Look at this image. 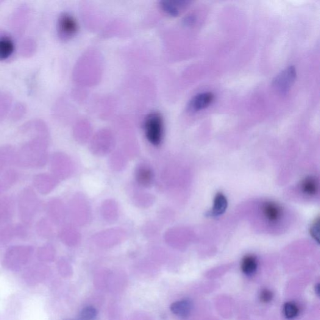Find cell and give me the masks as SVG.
<instances>
[{"label": "cell", "instance_id": "1", "mask_svg": "<svg viewBox=\"0 0 320 320\" xmlns=\"http://www.w3.org/2000/svg\"><path fill=\"white\" fill-rule=\"evenodd\" d=\"M48 155L42 141H35L23 147L17 154L16 163L24 167L40 168L45 165Z\"/></svg>", "mask_w": 320, "mask_h": 320}, {"label": "cell", "instance_id": "2", "mask_svg": "<svg viewBox=\"0 0 320 320\" xmlns=\"http://www.w3.org/2000/svg\"><path fill=\"white\" fill-rule=\"evenodd\" d=\"M39 200L37 194L30 188H24L19 194L18 208L21 221L30 224L38 209Z\"/></svg>", "mask_w": 320, "mask_h": 320}, {"label": "cell", "instance_id": "3", "mask_svg": "<svg viewBox=\"0 0 320 320\" xmlns=\"http://www.w3.org/2000/svg\"><path fill=\"white\" fill-rule=\"evenodd\" d=\"M163 127V119L160 113L153 112L149 114L144 121V133L147 140L154 145L160 144L162 141Z\"/></svg>", "mask_w": 320, "mask_h": 320}, {"label": "cell", "instance_id": "4", "mask_svg": "<svg viewBox=\"0 0 320 320\" xmlns=\"http://www.w3.org/2000/svg\"><path fill=\"white\" fill-rule=\"evenodd\" d=\"M261 215L268 224L277 225L283 220L285 210L282 205L277 202L268 200L261 205Z\"/></svg>", "mask_w": 320, "mask_h": 320}, {"label": "cell", "instance_id": "5", "mask_svg": "<svg viewBox=\"0 0 320 320\" xmlns=\"http://www.w3.org/2000/svg\"><path fill=\"white\" fill-rule=\"evenodd\" d=\"M297 72L293 66H289L287 68L281 71L274 80V85L275 90L280 94L287 93L293 85L296 80Z\"/></svg>", "mask_w": 320, "mask_h": 320}, {"label": "cell", "instance_id": "6", "mask_svg": "<svg viewBox=\"0 0 320 320\" xmlns=\"http://www.w3.org/2000/svg\"><path fill=\"white\" fill-rule=\"evenodd\" d=\"M79 24L73 16L68 13L60 15L58 21V32L61 38L69 39L77 34Z\"/></svg>", "mask_w": 320, "mask_h": 320}, {"label": "cell", "instance_id": "7", "mask_svg": "<svg viewBox=\"0 0 320 320\" xmlns=\"http://www.w3.org/2000/svg\"><path fill=\"white\" fill-rule=\"evenodd\" d=\"M15 40L6 33H0V62L8 60L15 54Z\"/></svg>", "mask_w": 320, "mask_h": 320}, {"label": "cell", "instance_id": "8", "mask_svg": "<svg viewBox=\"0 0 320 320\" xmlns=\"http://www.w3.org/2000/svg\"><path fill=\"white\" fill-rule=\"evenodd\" d=\"M213 100V94L210 92L197 94L191 99L188 105L189 110L192 112H197V111L205 109L209 107Z\"/></svg>", "mask_w": 320, "mask_h": 320}, {"label": "cell", "instance_id": "9", "mask_svg": "<svg viewBox=\"0 0 320 320\" xmlns=\"http://www.w3.org/2000/svg\"><path fill=\"white\" fill-rule=\"evenodd\" d=\"M56 182L51 176L46 174L36 175L33 179V184L41 194H47L54 188Z\"/></svg>", "mask_w": 320, "mask_h": 320}, {"label": "cell", "instance_id": "10", "mask_svg": "<svg viewBox=\"0 0 320 320\" xmlns=\"http://www.w3.org/2000/svg\"><path fill=\"white\" fill-rule=\"evenodd\" d=\"M300 191L306 196H316L319 191L318 179L314 177H306L300 183Z\"/></svg>", "mask_w": 320, "mask_h": 320}, {"label": "cell", "instance_id": "11", "mask_svg": "<svg viewBox=\"0 0 320 320\" xmlns=\"http://www.w3.org/2000/svg\"><path fill=\"white\" fill-rule=\"evenodd\" d=\"M193 304L190 300H179L172 303L170 310L171 312L180 318H185L190 315Z\"/></svg>", "mask_w": 320, "mask_h": 320}, {"label": "cell", "instance_id": "12", "mask_svg": "<svg viewBox=\"0 0 320 320\" xmlns=\"http://www.w3.org/2000/svg\"><path fill=\"white\" fill-rule=\"evenodd\" d=\"M228 206L227 198L221 192L217 193L213 200V204L208 215L212 217H218L225 213Z\"/></svg>", "mask_w": 320, "mask_h": 320}, {"label": "cell", "instance_id": "13", "mask_svg": "<svg viewBox=\"0 0 320 320\" xmlns=\"http://www.w3.org/2000/svg\"><path fill=\"white\" fill-rule=\"evenodd\" d=\"M13 214V205L7 197L0 199V226L10 220Z\"/></svg>", "mask_w": 320, "mask_h": 320}, {"label": "cell", "instance_id": "14", "mask_svg": "<svg viewBox=\"0 0 320 320\" xmlns=\"http://www.w3.org/2000/svg\"><path fill=\"white\" fill-rule=\"evenodd\" d=\"M187 2L185 1H166L161 2L160 7L167 15L176 16L179 15L181 8L185 6Z\"/></svg>", "mask_w": 320, "mask_h": 320}, {"label": "cell", "instance_id": "15", "mask_svg": "<svg viewBox=\"0 0 320 320\" xmlns=\"http://www.w3.org/2000/svg\"><path fill=\"white\" fill-rule=\"evenodd\" d=\"M258 268L257 257L253 255H247L242 259L241 268L242 272L247 275L254 274Z\"/></svg>", "mask_w": 320, "mask_h": 320}, {"label": "cell", "instance_id": "16", "mask_svg": "<svg viewBox=\"0 0 320 320\" xmlns=\"http://www.w3.org/2000/svg\"><path fill=\"white\" fill-rule=\"evenodd\" d=\"M18 179V175L13 169L8 170L3 177L2 185L5 188L11 187Z\"/></svg>", "mask_w": 320, "mask_h": 320}, {"label": "cell", "instance_id": "17", "mask_svg": "<svg viewBox=\"0 0 320 320\" xmlns=\"http://www.w3.org/2000/svg\"><path fill=\"white\" fill-rule=\"evenodd\" d=\"M299 312V309L296 303L287 302L284 305L283 314L287 319L296 318Z\"/></svg>", "mask_w": 320, "mask_h": 320}, {"label": "cell", "instance_id": "18", "mask_svg": "<svg viewBox=\"0 0 320 320\" xmlns=\"http://www.w3.org/2000/svg\"><path fill=\"white\" fill-rule=\"evenodd\" d=\"M48 221L45 219H41L37 224V232L38 234L41 237H48L51 233V228H50Z\"/></svg>", "mask_w": 320, "mask_h": 320}, {"label": "cell", "instance_id": "19", "mask_svg": "<svg viewBox=\"0 0 320 320\" xmlns=\"http://www.w3.org/2000/svg\"><path fill=\"white\" fill-rule=\"evenodd\" d=\"M16 236L15 227L8 226L5 227L0 232V240L8 241Z\"/></svg>", "mask_w": 320, "mask_h": 320}, {"label": "cell", "instance_id": "20", "mask_svg": "<svg viewBox=\"0 0 320 320\" xmlns=\"http://www.w3.org/2000/svg\"><path fill=\"white\" fill-rule=\"evenodd\" d=\"M96 315V311L92 307H86L82 310V318L85 320H91L94 318Z\"/></svg>", "mask_w": 320, "mask_h": 320}, {"label": "cell", "instance_id": "21", "mask_svg": "<svg viewBox=\"0 0 320 320\" xmlns=\"http://www.w3.org/2000/svg\"><path fill=\"white\" fill-rule=\"evenodd\" d=\"M310 234L314 240L319 242V219H317L313 223L312 226L310 228Z\"/></svg>", "mask_w": 320, "mask_h": 320}, {"label": "cell", "instance_id": "22", "mask_svg": "<svg viewBox=\"0 0 320 320\" xmlns=\"http://www.w3.org/2000/svg\"><path fill=\"white\" fill-rule=\"evenodd\" d=\"M273 298L272 291L268 289H263L260 293V300L261 302L264 303H268L271 301Z\"/></svg>", "mask_w": 320, "mask_h": 320}, {"label": "cell", "instance_id": "23", "mask_svg": "<svg viewBox=\"0 0 320 320\" xmlns=\"http://www.w3.org/2000/svg\"><path fill=\"white\" fill-rule=\"evenodd\" d=\"M0 191H1V185H0Z\"/></svg>", "mask_w": 320, "mask_h": 320}]
</instances>
